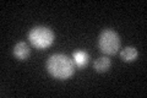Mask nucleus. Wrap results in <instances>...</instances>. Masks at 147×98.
I'll return each mask as SVG.
<instances>
[{
  "label": "nucleus",
  "mask_w": 147,
  "mask_h": 98,
  "mask_svg": "<svg viewBox=\"0 0 147 98\" xmlns=\"http://www.w3.org/2000/svg\"><path fill=\"white\" fill-rule=\"evenodd\" d=\"M98 45L100 52H103L107 55L117 54L118 50L120 49V38L119 34L113 30H104L99 34Z\"/></svg>",
  "instance_id": "7ed1b4c3"
},
{
  "label": "nucleus",
  "mask_w": 147,
  "mask_h": 98,
  "mask_svg": "<svg viewBox=\"0 0 147 98\" xmlns=\"http://www.w3.org/2000/svg\"><path fill=\"white\" fill-rule=\"evenodd\" d=\"M120 57L124 62H126V63L135 62L136 58H137V50H136V48H134V47H126V48L123 49Z\"/></svg>",
  "instance_id": "423d86ee"
},
{
  "label": "nucleus",
  "mask_w": 147,
  "mask_h": 98,
  "mask_svg": "<svg viewBox=\"0 0 147 98\" xmlns=\"http://www.w3.org/2000/svg\"><path fill=\"white\" fill-rule=\"evenodd\" d=\"M47 70L54 78L67 80L75 72V65L72 59L64 54L50 55L47 62Z\"/></svg>",
  "instance_id": "f257e3e1"
},
{
  "label": "nucleus",
  "mask_w": 147,
  "mask_h": 98,
  "mask_svg": "<svg viewBox=\"0 0 147 98\" xmlns=\"http://www.w3.org/2000/svg\"><path fill=\"white\" fill-rule=\"evenodd\" d=\"M88 54H87L86 52H84V50H77V52H75V54H74V64L76 65L77 68H85L87 64H88Z\"/></svg>",
  "instance_id": "39448f33"
},
{
  "label": "nucleus",
  "mask_w": 147,
  "mask_h": 98,
  "mask_svg": "<svg viewBox=\"0 0 147 98\" xmlns=\"http://www.w3.org/2000/svg\"><path fill=\"white\" fill-rule=\"evenodd\" d=\"M28 39L34 48L45 49L54 43L55 36H54V32L50 30L49 27L37 26V27H33V28L30 31Z\"/></svg>",
  "instance_id": "f03ea898"
},
{
  "label": "nucleus",
  "mask_w": 147,
  "mask_h": 98,
  "mask_svg": "<svg viewBox=\"0 0 147 98\" xmlns=\"http://www.w3.org/2000/svg\"><path fill=\"white\" fill-rule=\"evenodd\" d=\"M110 68V59L107 57H100L94 62V70L97 72H105Z\"/></svg>",
  "instance_id": "0eeeda50"
},
{
  "label": "nucleus",
  "mask_w": 147,
  "mask_h": 98,
  "mask_svg": "<svg viewBox=\"0 0 147 98\" xmlns=\"http://www.w3.org/2000/svg\"><path fill=\"white\" fill-rule=\"evenodd\" d=\"M31 54V49L27 43L25 42H18V43L13 47V55L18 60H27Z\"/></svg>",
  "instance_id": "20e7f679"
}]
</instances>
